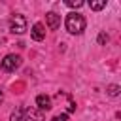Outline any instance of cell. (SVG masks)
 Segmentation results:
<instances>
[{"instance_id":"1","label":"cell","mask_w":121,"mask_h":121,"mask_svg":"<svg viewBox=\"0 0 121 121\" xmlns=\"http://www.w3.org/2000/svg\"><path fill=\"white\" fill-rule=\"evenodd\" d=\"M85 17L81 15V13H76V11H72V13H68L66 15V21H64V26H66V30L70 32V34H81L83 30H85Z\"/></svg>"},{"instance_id":"2","label":"cell","mask_w":121,"mask_h":121,"mask_svg":"<svg viewBox=\"0 0 121 121\" xmlns=\"http://www.w3.org/2000/svg\"><path fill=\"white\" fill-rule=\"evenodd\" d=\"M9 30L13 34H23L26 30V19L21 13H13L11 19H9Z\"/></svg>"},{"instance_id":"3","label":"cell","mask_w":121,"mask_h":121,"mask_svg":"<svg viewBox=\"0 0 121 121\" xmlns=\"http://www.w3.org/2000/svg\"><path fill=\"white\" fill-rule=\"evenodd\" d=\"M0 66H2V70H4V72H15V70L21 66V57H19V55L9 53V55H6V57L2 59Z\"/></svg>"},{"instance_id":"4","label":"cell","mask_w":121,"mask_h":121,"mask_svg":"<svg viewBox=\"0 0 121 121\" xmlns=\"http://www.w3.org/2000/svg\"><path fill=\"white\" fill-rule=\"evenodd\" d=\"M30 36H32V40L42 42V40L45 38V26H43L42 23H34L32 28H30Z\"/></svg>"},{"instance_id":"5","label":"cell","mask_w":121,"mask_h":121,"mask_svg":"<svg viewBox=\"0 0 121 121\" xmlns=\"http://www.w3.org/2000/svg\"><path fill=\"white\" fill-rule=\"evenodd\" d=\"M36 106H38V110L42 112V110H51L53 108V102H51V96H47V95H38L36 96Z\"/></svg>"},{"instance_id":"6","label":"cell","mask_w":121,"mask_h":121,"mask_svg":"<svg viewBox=\"0 0 121 121\" xmlns=\"http://www.w3.org/2000/svg\"><path fill=\"white\" fill-rule=\"evenodd\" d=\"M23 121H43V113L38 108H30L23 113Z\"/></svg>"},{"instance_id":"7","label":"cell","mask_w":121,"mask_h":121,"mask_svg":"<svg viewBox=\"0 0 121 121\" xmlns=\"http://www.w3.org/2000/svg\"><path fill=\"white\" fill-rule=\"evenodd\" d=\"M45 21H47V26H49L51 30H57L59 25H60V15H57L55 11H49V13L45 15Z\"/></svg>"},{"instance_id":"8","label":"cell","mask_w":121,"mask_h":121,"mask_svg":"<svg viewBox=\"0 0 121 121\" xmlns=\"http://www.w3.org/2000/svg\"><path fill=\"white\" fill-rule=\"evenodd\" d=\"M23 113H25V108H21V106L15 108L9 115V121H23Z\"/></svg>"},{"instance_id":"9","label":"cell","mask_w":121,"mask_h":121,"mask_svg":"<svg viewBox=\"0 0 121 121\" xmlns=\"http://www.w3.org/2000/svg\"><path fill=\"white\" fill-rule=\"evenodd\" d=\"M89 8H91V9H95V11H98V9L106 8V0H98V2H89Z\"/></svg>"},{"instance_id":"10","label":"cell","mask_w":121,"mask_h":121,"mask_svg":"<svg viewBox=\"0 0 121 121\" xmlns=\"http://www.w3.org/2000/svg\"><path fill=\"white\" fill-rule=\"evenodd\" d=\"M119 85H115V83H112V85H108V89H106V93L110 95V96H117L119 95Z\"/></svg>"},{"instance_id":"11","label":"cell","mask_w":121,"mask_h":121,"mask_svg":"<svg viewBox=\"0 0 121 121\" xmlns=\"http://www.w3.org/2000/svg\"><path fill=\"white\" fill-rule=\"evenodd\" d=\"M64 4H66L68 8H76V9H78V8H81L85 2H81V0H66Z\"/></svg>"},{"instance_id":"12","label":"cell","mask_w":121,"mask_h":121,"mask_svg":"<svg viewBox=\"0 0 121 121\" xmlns=\"http://www.w3.org/2000/svg\"><path fill=\"white\" fill-rule=\"evenodd\" d=\"M106 42H108V34L106 32H100L98 34V43L100 45H106Z\"/></svg>"},{"instance_id":"13","label":"cell","mask_w":121,"mask_h":121,"mask_svg":"<svg viewBox=\"0 0 121 121\" xmlns=\"http://www.w3.org/2000/svg\"><path fill=\"white\" fill-rule=\"evenodd\" d=\"M68 119V113H59V115H55L51 121H66Z\"/></svg>"},{"instance_id":"14","label":"cell","mask_w":121,"mask_h":121,"mask_svg":"<svg viewBox=\"0 0 121 121\" xmlns=\"http://www.w3.org/2000/svg\"><path fill=\"white\" fill-rule=\"evenodd\" d=\"M4 100V93H2V89H0V102Z\"/></svg>"}]
</instances>
